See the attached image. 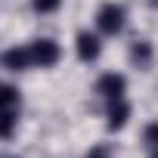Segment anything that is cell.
<instances>
[{
    "mask_svg": "<svg viewBox=\"0 0 158 158\" xmlns=\"http://www.w3.org/2000/svg\"><path fill=\"white\" fill-rule=\"evenodd\" d=\"M124 19H127V10L121 3H115V0H109V3H102L99 13H96V28L102 34H118L124 28Z\"/></svg>",
    "mask_w": 158,
    "mask_h": 158,
    "instance_id": "obj_1",
    "label": "cell"
},
{
    "mask_svg": "<svg viewBox=\"0 0 158 158\" xmlns=\"http://www.w3.org/2000/svg\"><path fill=\"white\" fill-rule=\"evenodd\" d=\"M31 62L34 68H50L59 62V44L50 40V37H40V40H31Z\"/></svg>",
    "mask_w": 158,
    "mask_h": 158,
    "instance_id": "obj_2",
    "label": "cell"
},
{
    "mask_svg": "<svg viewBox=\"0 0 158 158\" xmlns=\"http://www.w3.org/2000/svg\"><path fill=\"white\" fill-rule=\"evenodd\" d=\"M96 93H102L109 102H112V99H124V93H127V77H124V74H115V71L102 74L99 81H96Z\"/></svg>",
    "mask_w": 158,
    "mask_h": 158,
    "instance_id": "obj_3",
    "label": "cell"
},
{
    "mask_svg": "<svg viewBox=\"0 0 158 158\" xmlns=\"http://www.w3.org/2000/svg\"><path fill=\"white\" fill-rule=\"evenodd\" d=\"M0 65H3L6 71H28V68H34L31 47H10L3 56H0Z\"/></svg>",
    "mask_w": 158,
    "mask_h": 158,
    "instance_id": "obj_4",
    "label": "cell"
},
{
    "mask_svg": "<svg viewBox=\"0 0 158 158\" xmlns=\"http://www.w3.org/2000/svg\"><path fill=\"white\" fill-rule=\"evenodd\" d=\"M74 50H77V59H81V62H96L99 53H102V44H99L96 34L81 31V34H77V40H74Z\"/></svg>",
    "mask_w": 158,
    "mask_h": 158,
    "instance_id": "obj_5",
    "label": "cell"
},
{
    "mask_svg": "<svg viewBox=\"0 0 158 158\" xmlns=\"http://www.w3.org/2000/svg\"><path fill=\"white\" fill-rule=\"evenodd\" d=\"M106 118H109V127H112V130H121V127L127 124V118H130V106H127V99H112Z\"/></svg>",
    "mask_w": 158,
    "mask_h": 158,
    "instance_id": "obj_6",
    "label": "cell"
},
{
    "mask_svg": "<svg viewBox=\"0 0 158 158\" xmlns=\"http://www.w3.org/2000/svg\"><path fill=\"white\" fill-rule=\"evenodd\" d=\"M16 124H19V118H16V106L0 109V139H10V136L16 133Z\"/></svg>",
    "mask_w": 158,
    "mask_h": 158,
    "instance_id": "obj_7",
    "label": "cell"
},
{
    "mask_svg": "<svg viewBox=\"0 0 158 158\" xmlns=\"http://www.w3.org/2000/svg\"><path fill=\"white\" fill-rule=\"evenodd\" d=\"M130 59H133V62H139V65H146V62L152 59V47H149L146 40H136V44H133V50H130Z\"/></svg>",
    "mask_w": 158,
    "mask_h": 158,
    "instance_id": "obj_8",
    "label": "cell"
},
{
    "mask_svg": "<svg viewBox=\"0 0 158 158\" xmlns=\"http://www.w3.org/2000/svg\"><path fill=\"white\" fill-rule=\"evenodd\" d=\"M16 102H19V90L0 81V109H10V106H16Z\"/></svg>",
    "mask_w": 158,
    "mask_h": 158,
    "instance_id": "obj_9",
    "label": "cell"
},
{
    "mask_svg": "<svg viewBox=\"0 0 158 158\" xmlns=\"http://www.w3.org/2000/svg\"><path fill=\"white\" fill-rule=\"evenodd\" d=\"M143 139H146V146H149V149H155V152H158V121L146 124V130H143Z\"/></svg>",
    "mask_w": 158,
    "mask_h": 158,
    "instance_id": "obj_10",
    "label": "cell"
},
{
    "mask_svg": "<svg viewBox=\"0 0 158 158\" xmlns=\"http://www.w3.org/2000/svg\"><path fill=\"white\" fill-rule=\"evenodd\" d=\"M31 6H34L37 13H56V10L62 6V0H31Z\"/></svg>",
    "mask_w": 158,
    "mask_h": 158,
    "instance_id": "obj_11",
    "label": "cell"
},
{
    "mask_svg": "<svg viewBox=\"0 0 158 158\" xmlns=\"http://www.w3.org/2000/svg\"><path fill=\"white\" fill-rule=\"evenodd\" d=\"M87 158H112V152H109V146H93L87 152Z\"/></svg>",
    "mask_w": 158,
    "mask_h": 158,
    "instance_id": "obj_12",
    "label": "cell"
},
{
    "mask_svg": "<svg viewBox=\"0 0 158 158\" xmlns=\"http://www.w3.org/2000/svg\"><path fill=\"white\" fill-rule=\"evenodd\" d=\"M152 158H158V152H155V155H152Z\"/></svg>",
    "mask_w": 158,
    "mask_h": 158,
    "instance_id": "obj_13",
    "label": "cell"
}]
</instances>
